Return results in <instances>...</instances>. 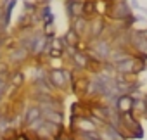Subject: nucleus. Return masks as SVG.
I'll use <instances>...</instances> for the list:
<instances>
[{"label":"nucleus","mask_w":147,"mask_h":140,"mask_svg":"<svg viewBox=\"0 0 147 140\" xmlns=\"http://www.w3.org/2000/svg\"><path fill=\"white\" fill-rule=\"evenodd\" d=\"M23 114H24V126H28V125L33 123L35 119L42 118V112H40V109H38L36 104H30V106H26V107L23 109Z\"/></svg>","instance_id":"nucleus-11"},{"label":"nucleus","mask_w":147,"mask_h":140,"mask_svg":"<svg viewBox=\"0 0 147 140\" xmlns=\"http://www.w3.org/2000/svg\"><path fill=\"white\" fill-rule=\"evenodd\" d=\"M62 38H64L66 45H73V47H76V45L80 43V40H82V38H80V36H78V35H76L75 31L71 30V28H69V30H67V31H66V33L62 35Z\"/></svg>","instance_id":"nucleus-15"},{"label":"nucleus","mask_w":147,"mask_h":140,"mask_svg":"<svg viewBox=\"0 0 147 140\" xmlns=\"http://www.w3.org/2000/svg\"><path fill=\"white\" fill-rule=\"evenodd\" d=\"M71 23V30L75 31L82 40H85L87 42V36H88V23H90V19H87V18H83V16H80V18H76V19H73V21H69Z\"/></svg>","instance_id":"nucleus-8"},{"label":"nucleus","mask_w":147,"mask_h":140,"mask_svg":"<svg viewBox=\"0 0 147 140\" xmlns=\"http://www.w3.org/2000/svg\"><path fill=\"white\" fill-rule=\"evenodd\" d=\"M140 31H142V35L145 36V40H147V28H145V30H140Z\"/></svg>","instance_id":"nucleus-19"},{"label":"nucleus","mask_w":147,"mask_h":140,"mask_svg":"<svg viewBox=\"0 0 147 140\" xmlns=\"http://www.w3.org/2000/svg\"><path fill=\"white\" fill-rule=\"evenodd\" d=\"M4 97H5V95H2V94H0V106H2V102H4Z\"/></svg>","instance_id":"nucleus-20"},{"label":"nucleus","mask_w":147,"mask_h":140,"mask_svg":"<svg viewBox=\"0 0 147 140\" xmlns=\"http://www.w3.org/2000/svg\"><path fill=\"white\" fill-rule=\"evenodd\" d=\"M119 114H125V112H131V107H133V97L131 95H119L118 100H116V106Z\"/></svg>","instance_id":"nucleus-10"},{"label":"nucleus","mask_w":147,"mask_h":140,"mask_svg":"<svg viewBox=\"0 0 147 140\" xmlns=\"http://www.w3.org/2000/svg\"><path fill=\"white\" fill-rule=\"evenodd\" d=\"M104 16L109 21H116V23H125L133 16V11L128 4V0H113L107 4V9L104 12Z\"/></svg>","instance_id":"nucleus-1"},{"label":"nucleus","mask_w":147,"mask_h":140,"mask_svg":"<svg viewBox=\"0 0 147 140\" xmlns=\"http://www.w3.org/2000/svg\"><path fill=\"white\" fill-rule=\"evenodd\" d=\"M47 78H49V81H50V85L54 87L55 92H66L69 88L67 83H66L64 73H62V67H50Z\"/></svg>","instance_id":"nucleus-4"},{"label":"nucleus","mask_w":147,"mask_h":140,"mask_svg":"<svg viewBox=\"0 0 147 140\" xmlns=\"http://www.w3.org/2000/svg\"><path fill=\"white\" fill-rule=\"evenodd\" d=\"M130 50H131V54H142V55H147V40H145V36L142 35L140 30H133V31H131Z\"/></svg>","instance_id":"nucleus-6"},{"label":"nucleus","mask_w":147,"mask_h":140,"mask_svg":"<svg viewBox=\"0 0 147 140\" xmlns=\"http://www.w3.org/2000/svg\"><path fill=\"white\" fill-rule=\"evenodd\" d=\"M0 61H4V48H0Z\"/></svg>","instance_id":"nucleus-18"},{"label":"nucleus","mask_w":147,"mask_h":140,"mask_svg":"<svg viewBox=\"0 0 147 140\" xmlns=\"http://www.w3.org/2000/svg\"><path fill=\"white\" fill-rule=\"evenodd\" d=\"M130 55H133L130 48H113L111 54H109V57H107V62H111V64H118V62L125 61V59L130 57Z\"/></svg>","instance_id":"nucleus-13"},{"label":"nucleus","mask_w":147,"mask_h":140,"mask_svg":"<svg viewBox=\"0 0 147 140\" xmlns=\"http://www.w3.org/2000/svg\"><path fill=\"white\" fill-rule=\"evenodd\" d=\"M7 81H9V87L12 90H19L24 85V73L21 71V69H14V71H11Z\"/></svg>","instance_id":"nucleus-12"},{"label":"nucleus","mask_w":147,"mask_h":140,"mask_svg":"<svg viewBox=\"0 0 147 140\" xmlns=\"http://www.w3.org/2000/svg\"><path fill=\"white\" fill-rule=\"evenodd\" d=\"M30 59H31L30 52H28L26 48L19 47L18 43L7 50V64H9V66H12V67H19V66L26 64Z\"/></svg>","instance_id":"nucleus-2"},{"label":"nucleus","mask_w":147,"mask_h":140,"mask_svg":"<svg viewBox=\"0 0 147 140\" xmlns=\"http://www.w3.org/2000/svg\"><path fill=\"white\" fill-rule=\"evenodd\" d=\"M135 64H137V59H135V55H130V57H126L125 61H121V62L114 64L116 75L128 76V78H135Z\"/></svg>","instance_id":"nucleus-7"},{"label":"nucleus","mask_w":147,"mask_h":140,"mask_svg":"<svg viewBox=\"0 0 147 140\" xmlns=\"http://www.w3.org/2000/svg\"><path fill=\"white\" fill-rule=\"evenodd\" d=\"M26 28H33V24H31V16L21 12L19 18H18V31H19V30H26Z\"/></svg>","instance_id":"nucleus-16"},{"label":"nucleus","mask_w":147,"mask_h":140,"mask_svg":"<svg viewBox=\"0 0 147 140\" xmlns=\"http://www.w3.org/2000/svg\"><path fill=\"white\" fill-rule=\"evenodd\" d=\"M88 43V50H92L97 57H100L104 62L107 61V57H109V54H111V50H113V45H111V42H107L106 38H95V40H90V42H87Z\"/></svg>","instance_id":"nucleus-3"},{"label":"nucleus","mask_w":147,"mask_h":140,"mask_svg":"<svg viewBox=\"0 0 147 140\" xmlns=\"http://www.w3.org/2000/svg\"><path fill=\"white\" fill-rule=\"evenodd\" d=\"M36 9H38L36 2H30V0H24V2H23V12H24V14L31 16V14L36 12Z\"/></svg>","instance_id":"nucleus-17"},{"label":"nucleus","mask_w":147,"mask_h":140,"mask_svg":"<svg viewBox=\"0 0 147 140\" xmlns=\"http://www.w3.org/2000/svg\"><path fill=\"white\" fill-rule=\"evenodd\" d=\"M42 118L54 125H64V111H40Z\"/></svg>","instance_id":"nucleus-14"},{"label":"nucleus","mask_w":147,"mask_h":140,"mask_svg":"<svg viewBox=\"0 0 147 140\" xmlns=\"http://www.w3.org/2000/svg\"><path fill=\"white\" fill-rule=\"evenodd\" d=\"M64 7H66V14H67L69 21H73V19L82 16L83 2H78V0H64Z\"/></svg>","instance_id":"nucleus-9"},{"label":"nucleus","mask_w":147,"mask_h":140,"mask_svg":"<svg viewBox=\"0 0 147 140\" xmlns=\"http://www.w3.org/2000/svg\"><path fill=\"white\" fill-rule=\"evenodd\" d=\"M106 23H107V19H104V16H95V18H92L90 23H88V36H87V42L95 40V38H102Z\"/></svg>","instance_id":"nucleus-5"}]
</instances>
